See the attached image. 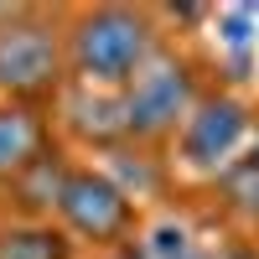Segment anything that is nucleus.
Returning a JSON list of instances; mask_svg holds the SVG:
<instances>
[{"mask_svg": "<svg viewBox=\"0 0 259 259\" xmlns=\"http://www.w3.org/2000/svg\"><path fill=\"white\" fill-rule=\"evenodd\" d=\"M119 259H135V249H130V254H119Z\"/></svg>", "mask_w": 259, "mask_h": 259, "instance_id": "ddd939ff", "label": "nucleus"}, {"mask_svg": "<svg viewBox=\"0 0 259 259\" xmlns=\"http://www.w3.org/2000/svg\"><path fill=\"white\" fill-rule=\"evenodd\" d=\"M124 135L161 140L177 130V119L192 114V68L171 52H156L145 68L124 83Z\"/></svg>", "mask_w": 259, "mask_h": 259, "instance_id": "f03ea898", "label": "nucleus"}, {"mask_svg": "<svg viewBox=\"0 0 259 259\" xmlns=\"http://www.w3.org/2000/svg\"><path fill=\"white\" fill-rule=\"evenodd\" d=\"M62 187H68V171L57 166V156H41L36 166H26L16 177V197H21V207L41 212V207H57L62 202Z\"/></svg>", "mask_w": 259, "mask_h": 259, "instance_id": "0eeeda50", "label": "nucleus"}, {"mask_svg": "<svg viewBox=\"0 0 259 259\" xmlns=\"http://www.w3.org/2000/svg\"><path fill=\"white\" fill-rule=\"evenodd\" d=\"M197 259H244V254H239V249H212V244H202Z\"/></svg>", "mask_w": 259, "mask_h": 259, "instance_id": "f8f14e48", "label": "nucleus"}, {"mask_svg": "<svg viewBox=\"0 0 259 259\" xmlns=\"http://www.w3.org/2000/svg\"><path fill=\"white\" fill-rule=\"evenodd\" d=\"M62 83V47L41 21H11L0 26V89L36 99Z\"/></svg>", "mask_w": 259, "mask_h": 259, "instance_id": "7ed1b4c3", "label": "nucleus"}, {"mask_svg": "<svg viewBox=\"0 0 259 259\" xmlns=\"http://www.w3.org/2000/svg\"><path fill=\"white\" fill-rule=\"evenodd\" d=\"M0 259H68V239L52 228H11L0 233Z\"/></svg>", "mask_w": 259, "mask_h": 259, "instance_id": "1a4fd4ad", "label": "nucleus"}, {"mask_svg": "<svg viewBox=\"0 0 259 259\" xmlns=\"http://www.w3.org/2000/svg\"><path fill=\"white\" fill-rule=\"evenodd\" d=\"M57 212H62V223H68L73 233H83V239H94V244L124 239L130 218H135L124 187H114L109 177H99V171H73L68 187H62Z\"/></svg>", "mask_w": 259, "mask_h": 259, "instance_id": "20e7f679", "label": "nucleus"}, {"mask_svg": "<svg viewBox=\"0 0 259 259\" xmlns=\"http://www.w3.org/2000/svg\"><path fill=\"white\" fill-rule=\"evenodd\" d=\"M228 192H233V202H239L244 212H259V161H244L239 171H233Z\"/></svg>", "mask_w": 259, "mask_h": 259, "instance_id": "9b49d317", "label": "nucleus"}, {"mask_svg": "<svg viewBox=\"0 0 259 259\" xmlns=\"http://www.w3.org/2000/svg\"><path fill=\"white\" fill-rule=\"evenodd\" d=\"M47 156V124L36 109H0V182H16Z\"/></svg>", "mask_w": 259, "mask_h": 259, "instance_id": "423d86ee", "label": "nucleus"}, {"mask_svg": "<svg viewBox=\"0 0 259 259\" xmlns=\"http://www.w3.org/2000/svg\"><path fill=\"white\" fill-rule=\"evenodd\" d=\"M197 239H192V228L177 223V218H161V223H150L140 233V244H135V259H197Z\"/></svg>", "mask_w": 259, "mask_h": 259, "instance_id": "6e6552de", "label": "nucleus"}, {"mask_svg": "<svg viewBox=\"0 0 259 259\" xmlns=\"http://www.w3.org/2000/svg\"><path fill=\"white\" fill-rule=\"evenodd\" d=\"M156 57V36L140 11L104 6L78 16L73 26V73L89 89H124L145 62Z\"/></svg>", "mask_w": 259, "mask_h": 259, "instance_id": "f257e3e1", "label": "nucleus"}, {"mask_svg": "<svg viewBox=\"0 0 259 259\" xmlns=\"http://www.w3.org/2000/svg\"><path fill=\"white\" fill-rule=\"evenodd\" d=\"M73 124H78V135H89V140H119L124 135V104L119 99H104V104H89V99H73Z\"/></svg>", "mask_w": 259, "mask_h": 259, "instance_id": "9d476101", "label": "nucleus"}, {"mask_svg": "<svg viewBox=\"0 0 259 259\" xmlns=\"http://www.w3.org/2000/svg\"><path fill=\"white\" fill-rule=\"evenodd\" d=\"M244 130H249V114L239 99H228V94L202 99L182 124V156L192 166H223L233 156V145L244 140Z\"/></svg>", "mask_w": 259, "mask_h": 259, "instance_id": "39448f33", "label": "nucleus"}]
</instances>
